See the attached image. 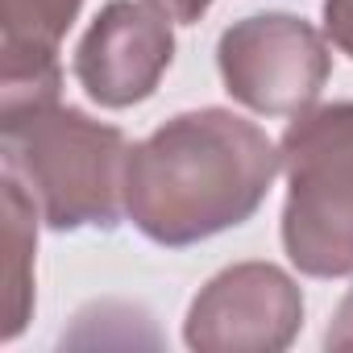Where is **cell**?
Listing matches in <instances>:
<instances>
[{"label":"cell","mask_w":353,"mask_h":353,"mask_svg":"<svg viewBox=\"0 0 353 353\" xmlns=\"http://www.w3.org/2000/svg\"><path fill=\"white\" fill-rule=\"evenodd\" d=\"M279 170L283 154L262 125L229 108L179 112L133 145L125 216L154 245L183 250L245 225Z\"/></svg>","instance_id":"1"},{"label":"cell","mask_w":353,"mask_h":353,"mask_svg":"<svg viewBox=\"0 0 353 353\" xmlns=\"http://www.w3.org/2000/svg\"><path fill=\"white\" fill-rule=\"evenodd\" d=\"M129 137L71 104H42L0 117L5 174L30 192L54 233L117 229L125 216Z\"/></svg>","instance_id":"2"},{"label":"cell","mask_w":353,"mask_h":353,"mask_svg":"<svg viewBox=\"0 0 353 353\" xmlns=\"http://www.w3.org/2000/svg\"><path fill=\"white\" fill-rule=\"evenodd\" d=\"M283 250L299 274H353V100L291 117L283 141Z\"/></svg>","instance_id":"3"},{"label":"cell","mask_w":353,"mask_h":353,"mask_svg":"<svg viewBox=\"0 0 353 353\" xmlns=\"http://www.w3.org/2000/svg\"><path fill=\"white\" fill-rule=\"evenodd\" d=\"M225 92L258 117H299L316 108L332 54L324 34L295 13H254L216 42Z\"/></svg>","instance_id":"4"},{"label":"cell","mask_w":353,"mask_h":353,"mask_svg":"<svg viewBox=\"0 0 353 353\" xmlns=\"http://www.w3.org/2000/svg\"><path fill=\"white\" fill-rule=\"evenodd\" d=\"M299 328V283L274 262H237L200 287L183 320V341L200 353H283Z\"/></svg>","instance_id":"5"},{"label":"cell","mask_w":353,"mask_h":353,"mask_svg":"<svg viewBox=\"0 0 353 353\" xmlns=\"http://www.w3.org/2000/svg\"><path fill=\"white\" fill-rule=\"evenodd\" d=\"M174 21L150 0H108L75 46V79L100 108L150 100L174 59Z\"/></svg>","instance_id":"6"},{"label":"cell","mask_w":353,"mask_h":353,"mask_svg":"<svg viewBox=\"0 0 353 353\" xmlns=\"http://www.w3.org/2000/svg\"><path fill=\"white\" fill-rule=\"evenodd\" d=\"M83 0H0V117L59 100V46Z\"/></svg>","instance_id":"7"},{"label":"cell","mask_w":353,"mask_h":353,"mask_svg":"<svg viewBox=\"0 0 353 353\" xmlns=\"http://www.w3.org/2000/svg\"><path fill=\"white\" fill-rule=\"evenodd\" d=\"M38 204L5 174V324L0 341H17L34 316V245H38Z\"/></svg>","instance_id":"8"},{"label":"cell","mask_w":353,"mask_h":353,"mask_svg":"<svg viewBox=\"0 0 353 353\" xmlns=\"http://www.w3.org/2000/svg\"><path fill=\"white\" fill-rule=\"evenodd\" d=\"M324 38L353 59V0H324Z\"/></svg>","instance_id":"9"},{"label":"cell","mask_w":353,"mask_h":353,"mask_svg":"<svg viewBox=\"0 0 353 353\" xmlns=\"http://www.w3.org/2000/svg\"><path fill=\"white\" fill-rule=\"evenodd\" d=\"M324 349L328 353H353V287L345 291L341 307L332 312V324L324 332Z\"/></svg>","instance_id":"10"},{"label":"cell","mask_w":353,"mask_h":353,"mask_svg":"<svg viewBox=\"0 0 353 353\" xmlns=\"http://www.w3.org/2000/svg\"><path fill=\"white\" fill-rule=\"evenodd\" d=\"M150 5H154L158 13H166L174 26H196V21L208 13L212 0H150Z\"/></svg>","instance_id":"11"}]
</instances>
